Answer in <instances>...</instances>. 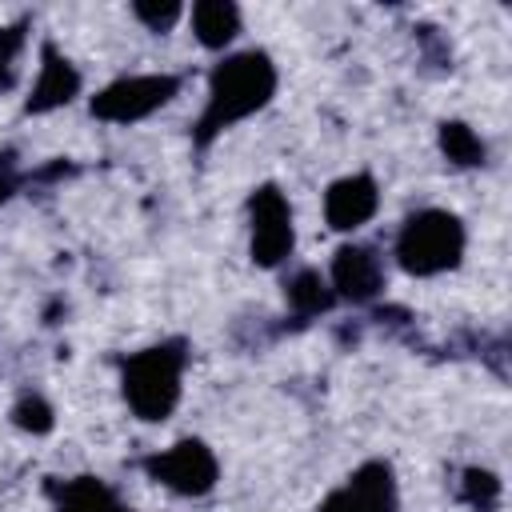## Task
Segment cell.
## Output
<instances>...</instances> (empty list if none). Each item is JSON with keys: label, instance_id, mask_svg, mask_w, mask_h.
I'll list each match as a JSON object with an SVG mask.
<instances>
[{"label": "cell", "instance_id": "obj_6", "mask_svg": "<svg viewBox=\"0 0 512 512\" xmlns=\"http://www.w3.org/2000/svg\"><path fill=\"white\" fill-rule=\"evenodd\" d=\"M296 248L292 204L276 184H260L248 196V252L256 268H280Z\"/></svg>", "mask_w": 512, "mask_h": 512}, {"label": "cell", "instance_id": "obj_1", "mask_svg": "<svg viewBox=\"0 0 512 512\" xmlns=\"http://www.w3.org/2000/svg\"><path fill=\"white\" fill-rule=\"evenodd\" d=\"M276 84H280V72L264 48H244L224 56L208 72V100L192 124V148L204 152L220 132L256 116L276 96Z\"/></svg>", "mask_w": 512, "mask_h": 512}, {"label": "cell", "instance_id": "obj_17", "mask_svg": "<svg viewBox=\"0 0 512 512\" xmlns=\"http://www.w3.org/2000/svg\"><path fill=\"white\" fill-rule=\"evenodd\" d=\"M24 36H28L24 20L0 28V88H12V80H16V56L24 48Z\"/></svg>", "mask_w": 512, "mask_h": 512}, {"label": "cell", "instance_id": "obj_3", "mask_svg": "<svg viewBox=\"0 0 512 512\" xmlns=\"http://www.w3.org/2000/svg\"><path fill=\"white\" fill-rule=\"evenodd\" d=\"M464 248H468V232L456 212L420 208L400 224L392 256L408 276H440L464 260Z\"/></svg>", "mask_w": 512, "mask_h": 512}, {"label": "cell", "instance_id": "obj_20", "mask_svg": "<svg viewBox=\"0 0 512 512\" xmlns=\"http://www.w3.org/2000/svg\"><path fill=\"white\" fill-rule=\"evenodd\" d=\"M116 512H128V508H124V504H120V508H116Z\"/></svg>", "mask_w": 512, "mask_h": 512}, {"label": "cell", "instance_id": "obj_4", "mask_svg": "<svg viewBox=\"0 0 512 512\" xmlns=\"http://www.w3.org/2000/svg\"><path fill=\"white\" fill-rule=\"evenodd\" d=\"M140 468H144L148 480H156L160 488H168L176 496H188V500L208 496L216 488V480H220L216 452L204 440H196V436H184L172 448H160V452L144 456Z\"/></svg>", "mask_w": 512, "mask_h": 512}, {"label": "cell", "instance_id": "obj_5", "mask_svg": "<svg viewBox=\"0 0 512 512\" xmlns=\"http://www.w3.org/2000/svg\"><path fill=\"white\" fill-rule=\"evenodd\" d=\"M176 92H180V76H168V72L120 76L88 100V112L104 124H136V120H148L152 112H160Z\"/></svg>", "mask_w": 512, "mask_h": 512}, {"label": "cell", "instance_id": "obj_16", "mask_svg": "<svg viewBox=\"0 0 512 512\" xmlns=\"http://www.w3.org/2000/svg\"><path fill=\"white\" fill-rule=\"evenodd\" d=\"M12 424L20 432H32V436H48L56 428V412L52 404L40 396V392H24L16 404H12Z\"/></svg>", "mask_w": 512, "mask_h": 512}, {"label": "cell", "instance_id": "obj_2", "mask_svg": "<svg viewBox=\"0 0 512 512\" xmlns=\"http://www.w3.org/2000/svg\"><path fill=\"white\" fill-rule=\"evenodd\" d=\"M184 368H188V344L180 336L148 344L120 360V392L136 420L160 424L176 412L184 392Z\"/></svg>", "mask_w": 512, "mask_h": 512}, {"label": "cell", "instance_id": "obj_7", "mask_svg": "<svg viewBox=\"0 0 512 512\" xmlns=\"http://www.w3.org/2000/svg\"><path fill=\"white\" fill-rule=\"evenodd\" d=\"M320 512H400V488L388 460H364L340 488H332Z\"/></svg>", "mask_w": 512, "mask_h": 512}, {"label": "cell", "instance_id": "obj_12", "mask_svg": "<svg viewBox=\"0 0 512 512\" xmlns=\"http://www.w3.org/2000/svg\"><path fill=\"white\" fill-rule=\"evenodd\" d=\"M188 20H192L196 40L208 52H220L240 36V8L232 0H200V4H192Z\"/></svg>", "mask_w": 512, "mask_h": 512}, {"label": "cell", "instance_id": "obj_10", "mask_svg": "<svg viewBox=\"0 0 512 512\" xmlns=\"http://www.w3.org/2000/svg\"><path fill=\"white\" fill-rule=\"evenodd\" d=\"M80 68L56 48V44H44L40 48V72H36V84L24 100V112L28 116H44V112H56L64 104H72L80 96Z\"/></svg>", "mask_w": 512, "mask_h": 512}, {"label": "cell", "instance_id": "obj_19", "mask_svg": "<svg viewBox=\"0 0 512 512\" xmlns=\"http://www.w3.org/2000/svg\"><path fill=\"white\" fill-rule=\"evenodd\" d=\"M16 188H20V172H16V164H12V152H4V156H0V204H4Z\"/></svg>", "mask_w": 512, "mask_h": 512}, {"label": "cell", "instance_id": "obj_11", "mask_svg": "<svg viewBox=\"0 0 512 512\" xmlns=\"http://www.w3.org/2000/svg\"><path fill=\"white\" fill-rule=\"evenodd\" d=\"M48 496L56 512H116L120 500L100 476H72V480H48Z\"/></svg>", "mask_w": 512, "mask_h": 512}, {"label": "cell", "instance_id": "obj_8", "mask_svg": "<svg viewBox=\"0 0 512 512\" xmlns=\"http://www.w3.org/2000/svg\"><path fill=\"white\" fill-rule=\"evenodd\" d=\"M328 288L336 300L348 304H372L384 292V260L368 244H340L332 252L328 268Z\"/></svg>", "mask_w": 512, "mask_h": 512}, {"label": "cell", "instance_id": "obj_14", "mask_svg": "<svg viewBox=\"0 0 512 512\" xmlns=\"http://www.w3.org/2000/svg\"><path fill=\"white\" fill-rule=\"evenodd\" d=\"M436 144H440L444 160H448V164H456V168H480V164H484V156H488L484 140H480V136H476V128H472V124H464V120H444V124H440V132H436Z\"/></svg>", "mask_w": 512, "mask_h": 512}, {"label": "cell", "instance_id": "obj_13", "mask_svg": "<svg viewBox=\"0 0 512 512\" xmlns=\"http://www.w3.org/2000/svg\"><path fill=\"white\" fill-rule=\"evenodd\" d=\"M284 300L292 308L296 320H312V316H324L336 296L328 288V276H320L316 268H296L288 280H284Z\"/></svg>", "mask_w": 512, "mask_h": 512}, {"label": "cell", "instance_id": "obj_15", "mask_svg": "<svg viewBox=\"0 0 512 512\" xmlns=\"http://www.w3.org/2000/svg\"><path fill=\"white\" fill-rule=\"evenodd\" d=\"M500 496H504V484L492 468H464L460 472V500L472 512H496Z\"/></svg>", "mask_w": 512, "mask_h": 512}, {"label": "cell", "instance_id": "obj_18", "mask_svg": "<svg viewBox=\"0 0 512 512\" xmlns=\"http://www.w3.org/2000/svg\"><path fill=\"white\" fill-rule=\"evenodd\" d=\"M132 16H136L148 32H168V28L184 16V8H180L176 0H164V4H156V0H136V4H132Z\"/></svg>", "mask_w": 512, "mask_h": 512}, {"label": "cell", "instance_id": "obj_9", "mask_svg": "<svg viewBox=\"0 0 512 512\" xmlns=\"http://www.w3.org/2000/svg\"><path fill=\"white\" fill-rule=\"evenodd\" d=\"M380 208V188L368 172H352L328 184L324 192V220L332 232H356L364 228Z\"/></svg>", "mask_w": 512, "mask_h": 512}]
</instances>
